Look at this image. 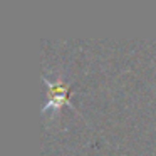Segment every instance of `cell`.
I'll list each match as a JSON object with an SVG mask.
<instances>
[{"instance_id": "1", "label": "cell", "mask_w": 156, "mask_h": 156, "mask_svg": "<svg viewBox=\"0 0 156 156\" xmlns=\"http://www.w3.org/2000/svg\"><path fill=\"white\" fill-rule=\"evenodd\" d=\"M44 82L47 86V102L42 108V112H59L62 108H71L74 111L77 109L74 108V104L71 102V87L72 84L61 77L49 79L47 76H44Z\"/></svg>"}]
</instances>
